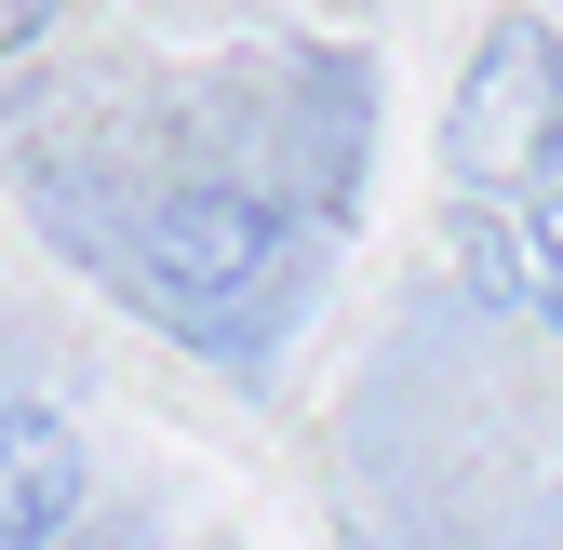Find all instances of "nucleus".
<instances>
[{"label":"nucleus","instance_id":"f257e3e1","mask_svg":"<svg viewBox=\"0 0 563 550\" xmlns=\"http://www.w3.org/2000/svg\"><path fill=\"white\" fill-rule=\"evenodd\" d=\"M296 255H309V242H296V216H282L268 188L188 175V188H162L148 216H134V255H108V268L134 283V309H148V322L188 336V350L255 363V350H268V322H255L242 296H268Z\"/></svg>","mask_w":563,"mask_h":550},{"label":"nucleus","instance_id":"f03ea898","mask_svg":"<svg viewBox=\"0 0 563 550\" xmlns=\"http://www.w3.org/2000/svg\"><path fill=\"white\" fill-rule=\"evenodd\" d=\"M443 175L456 188H537V175H563V28L550 14H497L470 41L456 95H443Z\"/></svg>","mask_w":563,"mask_h":550},{"label":"nucleus","instance_id":"7ed1b4c3","mask_svg":"<svg viewBox=\"0 0 563 550\" xmlns=\"http://www.w3.org/2000/svg\"><path fill=\"white\" fill-rule=\"evenodd\" d=\"M81 430L54 403H0V550H54L81 524Z\"/></svg>","mask_w":563,"mask_h":550},{"label":"nucleus","instance_id":"20e7f679","mask_svg":"<svg viewBox=\"0 0 563 550\" xmlns=\"http://www.w3.org/2000/svg\"><path fill=\"white\" fill-rule=\"evenodd\" d=\"M443 242H456V283L483 309H523V201L510 188H456L443 201Z\"/></svg>","mask_w":563,"mask_h":550},{"label":"nucleus","instance_id":"39448f33","mask_svg":"<svg viewBox=\"0 0 563 550\" xmlns=\"http://www.w3.org/2000/svg\"><path fill=\"white\" fill-rule=\"evenodd\" d=\"M510 201H523V322L563 336V175H537V188H510Z\"/></svg>","mask_w":563,"mask_h":550},{"label":"nucleus","instance_id":"423d86ee","mask_svg":"<svg viewBox=\"0 0 563 550\" xmlns=\"http://www.w3.org/2000/svg\"><path fill=\"white\" fill-rule=\"evenodd\" d=\"M54 14H67V0H0V67L41 54V41H54Z\"/></svg>","mask_w":563,"mask_h":550},{"label":"nucleus","instance_id":"0eeeda50","mask_svg":"<svg viewBox=\"0 0 563 550\" xmlns=\"http://www.w3.org/2000/svg\"><path fill=\"white\" fill-rule=\"evenodd\" d=\"M54 550H67V537H54Z\"/></svg>","mask_w":563,"mask_h":550}]
</instances>
